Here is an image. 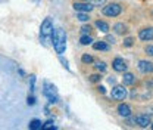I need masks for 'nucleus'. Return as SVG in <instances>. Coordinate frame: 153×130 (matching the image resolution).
<instances>
[{
	"label": "nucleus",
	"mask_w": 153,
	"mask_h": 130,
	"mask_svg": "<svg viewBox=\"0 0 153 130\" xmlns=\"http://www.w3.org/2000/svg\"><path fill=\"white\" fill-rule=\"evenodd\" d=\"M52 38H53V46H55V50H56L59 55H62L66 49V34L62 28H57L53 31L52 34Z\"/></svg>",
	"instance_id": "obj_1"
},
{
	"label": "nucleus",
	"mask_w": 153,
	"mask_h": 130,
	"mask_svg": "<svg viewBox=\"0 0 153 130\" xmlns=\"http://www.w3.org/2000/svg\"><path fill=\"white\" fill-rule=\"evenodd\" d=\"M52 34H53V24H52V19L46 18L43 22H41L40 36H41V38H47V37H52Z\"/></svg>",
	"instance_id": "obj_2"
},
{
	"label": "nucleus",
	"mask_w": 153,
	"mask_h": 130,
	"mask_svg": "<svg viewBox=\"0 0 153 130\" xmlns=\"http://www.w3.org/2000/svg\"><path fill=\"white\" fill-rule=\"evenodd\" d=\"M121 12H122V8L118 3H112V5H108L103 8V15H106V17H118Z\"/></svg>",
	"instance_id": "obj_3"
},
{
	"label": "nucleus",
	"mask_w": 153,
	"mask_h": 130,
	"mask_svg": "<svg viewBox=\"0 0 153 130\" xmlns=\"http://www.w3.org/2000/svg\"><path fill=\"white\" fill-rule=\"evenodd\" d=\"M111 98L116 99V101H124L127 98V89L124 86H115L114 89H112Z\"/></svg>",
	"instance_id": "obj_4"
},
{
	"label": "nucleus",
	"mask_w": 153,
	"mask_h": 130,
	"mask_svg": "<svg viewBox=\"0 0 153 130\" xmlns=\"http://www.w3.org/2000/svg\"><path fill=\"white\" fill-rule=\"evenodd\" d=\"M44 95L49 98V102H50V104H56V102H57V96H56V89H55V86L46 84Z\"/></svg>",
	"instance_id": "obj_5"
},
{
	"label": "nucleus",
	"mask_w": 153,
	"mask_h": 130,
	"mask_svg": "<svg viewBox=\"0 0 153 130\" xmlns=\"http://www.w3.org/2000/svg\"><path fill=\"white\" fill-rule=\"evenodd\" d=\"M112 67H114L115 71H118V73H125L127 71V62L122 58H115Z\"/></svg>",
	"instance_id": "obj_6"
},
{
	"label": "nucleus",
	"mask_w": 153,
	"mask_h": 130,
	"mask_svg": "<svg viewBox=\"0 0 153 130\" xmlns=\"http://www.w3.org/2000/svg\"><path fill=\"white\" fill-rule=\"evenodd\" d=\"M138 70L144 74H149V73H153V64L149 62V61H140L138 62Z\"/></svg>",
	"instance_id": "obj_7"
},
{
	"label": "nucleus",
	"mask_w": 153,
	"mask_h": 130,
	"mask_svg": "<svg viewBox=\"0 0 153 130\" xmlns=\"http://www.w3.org/2000/svg\"><path fill=\"white\" fill-rule=\"evenodd\" d=\"M138 37L141 38L143 41H149V40H153V28L149 27V28H143L138 34Z\"/></svg>",
	"instance_id": "obj_8"
},
{
	"label": "nucleus",
	"mask_w": 153,
	"mask_h": 130,
	"mask_svg": "<svg viewBox=\"0 0 153 130\" xmlns=\"http://www.w3.org/2000/svg\"><path fill=\"white\" fill-rule=\"evenodd\" d=\"M118 112H119V115L124 117V118L131 117V108H130L127 104H119V105H118Z\"/></svg>",
	"instance_id": "obj_9"
},
{
	"label": "nucleus",
	"mask_w": 153,
	"mask_h": 130,
	"mask_svg": "<svg viewBox=\"0 0 153 130\" xmlns=\"http://www.w3.org/2000/svg\"><path fill=\"white\" fill-rule=\"evenodd\" d=\"M93 5H88V3H75L74 5V9H75L76 12H91L93 11Z\"/></svg>",
	"instance_id": "obj_10"
},
{
	"label": "nucleus",
	"mask_w": 153,
	"mask_h": 130,
	"mask_svg": "<svg viewBox=\"0 0 153 130\" xmlns=\"http://www.w3.org/2000/svg\"><path fill=\"white\" fill-rule=\"evenodd\" d=\"M135 121H137V124H138L140 127H147V126L150 124V117H149L147 114H143V115H138V117L135 118Z\"/></svg>",
	"instance_id": "obj_11"
},
{
	"label": "nucleus",
	"mask_w": 153,
	"mask_h": 130,
	"mask_svg": "<svg viewBox=\"0 0 153 130\" xmlns=\"http://www.w3.org/2000/svg\"><path fill=\"white\" fill-rule=\"evenodd\" d=\"M122 83H124V86H131V84H134V83H135V77H134V74H131V73H125L124 77H122Z\"/></svg>",
	"instance_id": "obj_12"
},
{
	"label": "nucleus",
	"mask_w": 153,
	"mask_h": 130,
	"mask_svg": "<svg viewBox=\"0 0 153 130\" xmlns=\"http://www.w3.org/2000/svg\"><path fill=\"white\" fill-rule=\"evenodd\" d=\"M114 30H115V33H116V34H124V33H127V25H125V24H122V22L115 24Z\"/></svg>",
	"instance_id": "obj_13"
},
{
	"label": "nucleus",
	"mask_w": 153,
	"mask_h": 130,
	"mask_svg": "<svg viewBox=\"0 0 153 130\" xmlns=\"http://www.w3.org/2000/svg\"><path fill=\"white\" fill-rule=\"evenodd\" d=\"M96 27L102 31V33H108L109 31V25L105 21H96Z\"/></svg>",
	"instance_id": "obj_14"
},
{
	"label": "nucleus",
	"mask_w": 153,
	"mask_h": 130,
	"mask_svg": "<svg viewBox=\"0 0 153 130\" xmlns=\"http://www.w3.org/2000/svg\"><path fill=\"white\" fill-rule=\"evenodd\" d=\"M93 47L96 50H109V44L105 43V41H97V43L93 44Z\"/></svg>",
	"instance_id": "obj_15"
},
{
	"label": "nucleus",
	"mask_w": 153,
	"mask_h": 130,
	"mask_svg": "<svg viewBox=\"0 0 153 130\" xmlns=\"http://www.w3.org/2000/svg\"><path fill=\"white\" fill-rule=\"evenodd\" d=\"M79 43H81V44H84V46H87V44H91V43H93V37H91V36H87V34H84V36L81 37V40H79Z\"/></svg>",
	"instance_id": "obj_16"
},
{
	"label": "nucleus",
	"mask_w": 153,
	"mask_h": 130,
	"mask_svg": "<svg viewBox=\"0 0 153 130\" xmlns=\"http://www.w3.org/2000/svg\"><path fill=\"white\" fill-rule=\"evenodd\" d=\"M41 126H43V124H41V121H40V120H33V121L30 123V126H28V127H30L31 130H37V129H41Z\"/></svg>",
	"instance_id": "obj_17"
},
{
	"label": "nucleus",
	"mask_w": 153,
	"mask_h": 130,
	"mask_svg": "<svg viewBox=\"0 0 153 130\" xmlns=\"http://www.w3.org/2000/svg\"><path fill=\"white\" fill-rule=\"evenodd\" d=\"M78 19L81 21V22H85V21H88V14L87 12H78Z\"/></svg>",
	"instance_id": "obj_18"
},
{
	"label": "nucleus",
	"mask_w": 153,
	"mask_h": 130,
	"mask_svg": "<svg viewBox=\"0 0 153 130\" xmlns=\"http://www.w3.org/2000/svg\"><path fill=\"white\" fill-rule=\"evenodd\" d=\"M96 68H97L99 71H102V73H103V71H106V64H105V62H102V61H97V62H96Z\"/></svg>",
	"instance_id": "obj_19"
},
{
	"label": "nucleus",
	"mask_w": 153,
	"mask_h": 130,
	"mask_svg": "<svg viewBox=\"0 0 153 130\" xmlns=\"http://www.w3.org/2000/svg\"><path fill=\"white\" fill-rule=\"evenodd\" d=\"M55 127V123L52 121V120H49V121H46L43 126H41V129H44V130H47V129H53Z\"/></svg>",
	"instance_id": "obj_20"
},
{
	"label": "nucleus",
	"mask_w": 153,
	"mask_h": 130,
	"mask_svg": "<svg viewBox=\"0 0 153 130\" xmlns=\"http://www.w3.org/2000/svg\"><path fill=\"white\" fill-rule=\"evenodd\" d=\"M100 78H102L100 74H93V75H90V77H88V80H90L91 83H97V81H100Z\"/></svg>",
	"instance_id": "obj_21"
},
{
	"label": "nucleus",
	"mask_w": 153,
	"mask_h": 130,
	"mask_svg": "<svg viewBox=\"0 0 153 130\" xmlns=\"http://www.w3.org/2000/svg\"><path fill=\"white\" fill-rule=\"evenodd\" d=\"M82 62H84V64H91V62H93V56L91 55H82Z\"/></svg>",
	"instance_id": "obj_22"
},
{
	"label": "nucleus",
	"mask_w": 153,
	"mask_h": 130,
	"mask_svg": "<svg viewBox=\"0 0 153 130\" xmlns=\"http://www.w3.org/2000/svg\"><path fill=\"white\" fill-rule=\"evenodd\" d=\"M90 31H91V27H90V25H84V27L81 28V33H82V34H90Z\"/></svg>",
	"instance_id": "obj_23"
},
{
	"label": "nucleus",
	"mask_w": 153,
	"mask_h": 130,
	"mask_svg": "<svg viewBox=\"0 0 153 130\" xmlns=\"http://www.w3.org/2000/svg\"><path fill=\"white\" fill-rule=\"evenodd\" d=\"M133 43H134V40L131 37H128V38H125V40H124V46H127V47L133 46Z\"/></svg>",
	"instance_id": "obj_24"
},
{
	"label": "nucleus",
	"mask_w": 153,
	"mask_h": 130,
	"mask_svg": "<svg viewBox=\"0 0 153 130\" xmlns=\"http://www.w3.org/2000/svg\"><path fill=\"white\" fill-rule=\"evenodd\" d=\"M146 53L153 56V46H146Z\"/></svg>",
	"instance_id": "obj_25"
},
{
	"label": "nucleus",
	"mask_w": 153,
	"mask_h": 130,
	"mask_svg": "<svg viewBox=\"0 0 153 130\" xmlns=\"http://www.w3.org/2000/svg\"><path fill=\"white\" fill-rule=\"evenodd\" d=\"M60 62L63 64V67H65V68H69V65H68V61H66V59H63L62 56H60Z\"/></svg>",
	"instance_id": "obj_26"
},
{
	"label": "nucleus",
	"mask_w": 153,
	"mask_h": 130,
	"mask_svg": "<svg viewBox=\"0 0 153 130\" xmlns=\"http://www.w3.org/2000/svg\"><path fill=\"white\" fill-rule=\"evenodd\" d=\"M106 0H93V6H96V5H102V3H105Z\"/></svg>",
	"instance_id": "obj_27"
},
{
	"label": "nucleus",
	"mask_w": 153,
	"mask_h": 130,
	"mask_svg": "<svg viewBox=\"0 0 153 130\" xmlns=\"http://www.w3.org/2000/svg\"><path fill=\"white\" fill-rule=\"evenodd\" d=\"M97 90H99V92L102 93V95H103V93H106V89H105L103 86H99V87H97Z\"/></svg>",
	"instance_id": "obj_28"
},
{
	"label": "nucleus",
	"mask_w": 153,
	"mask_h": 130,
	"mask_svg": "<svg viewBox=\"0 0 153 130\" xmlns=\"http://www.w3.org/2000/svg\"><path fill=\"white\" fill-rule=\"evenodd\" d=\"M34 102H36V99L31 96V98H28V105H34Z\"/></svg>",
	"instance_id": "obj_29"
},
{
	"label": "nucleus",
	"mask_w": 153,
	"mask_h": 130,
	"mask_svg": "<svg viewBox=\"0 0 153 130\" xmlns=\"http://www.w3.org/2000/svg\"><path fill=\"white\" fill-rule=\"evenodd\" d=\"M108 41H109V43H115V38L112 37V36H109V37H108Z\"/></svg>",
	"instance_id": "obj_30"
},
{
	"label": "nucleus",
	"mask_w": 153,
	"mask_h": 130,
	"mask_svg": "<svg viewBox=\"0 0 153 130\" xmlns=\"http://www.w3.org/2000/svg\"><path fill=\"white\" fill-rule=\"evenodd\" d=\"M147 87H153V80L152 81H147Z\"/></svg>",
	"instance_id": "obj_31"
},
{
	"label": "nucleus",
	"mask_w": 153,
	"mask_h": 130,
	"mask_svg": "<svg viewBox=\"0 0 153 130\" xmlns=\"http://www.w3.org/2000/svg\"><path fill=\"white\" fill-rule=\"evenodd\" d=\"M109 83H111V84H114V83H115V78H114V77H111V78H109Z\"/></svg>",
	"instance_id": "obj_32"
},
{
	"label": "nucleus",
	"mask_w": 153,
	"mask_h": 130,
	"mask_svg": "<svg viewBox=\"0 0 153 130\" xmlns=\"http://www.w3.org/2000/svg\"><path fill=\"white\" fill-rule=\"evenodd\" d=\"M152 129H153V124H152Z\"/></svg>",
	"instance_id": "obj_33"
}]
</instances>
